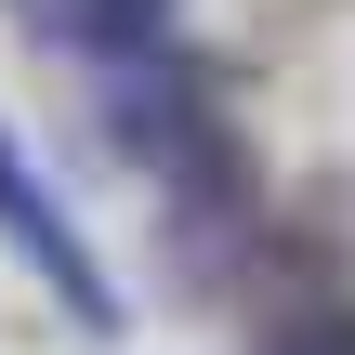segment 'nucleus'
Here are the masks:
<instances>
[{
    "label": "nucleus",
    "mask_w": 355,
    "mask_h": 355,
    "mask_svg": "<svg viewBox=\"0 0 355 355\" xmlns=\"http://www.w3.org/2000/svg\"><path fill=\"white\" fill-rule=\"evenodd\" d=\"M0 237H13V250H26V263L53 277V303H66L79 329H105V316H119V290H105V263H92V250L66 237V211L40 198V171H26V145H13V119H0Z\"/></svg>",
    "instance_id": "obj_1"
},
{
    "label": "nucleus",
    "mask_w": 355,
    "mask_h": 355,
    "mask_svg": "<svg viewBox=\"0 0 355 355\" xmlns=\"http://www.w3.org/2000/svg\"><path fill=\"white\" fill-rule=\"evenodd\" d=\"M53 13H66V40L105 53V66H145V40L171 26V0H53Z\"/></svg>",
    "instance_id": "obj_2"
},
{
    "label": "nucleus",
    "mask_w": 355,
    "mask_h": 355,
    "mask_svg": "<svg viewBox=\"0 0 355 355\" xmlns=\"http://www.w3.org/2000/svg\"><path fill=\"white\" fill-rule=\"evenodd\" d=\"M263 355H355V316H343V303H303V316L263 329Z\"/></svg>",
    "instance_id": "obj_3"
}]
</instances>
